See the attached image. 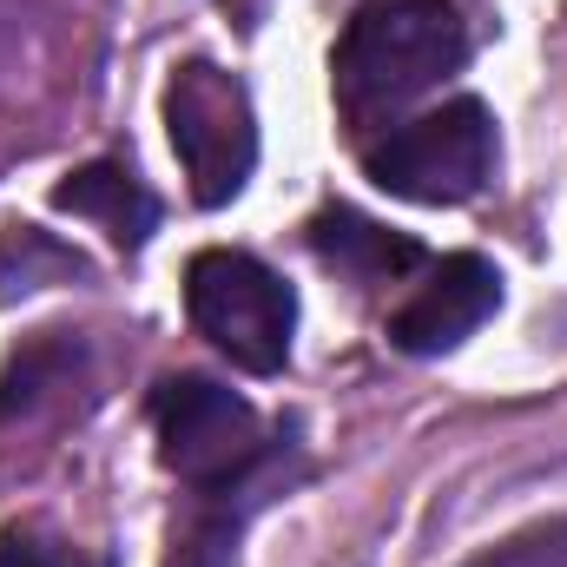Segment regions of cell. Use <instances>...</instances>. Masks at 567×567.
Here are the masks:
<instances>
[{
    "label": "cell",
    "mask_w": 567,
    "mask_h": 567,
    "mask_svg": "<svg viewBox=\"0 0 567 567\" xmlns=\"http://www.w3.org/2000/svg\"><path fill=\"white\" fill-rule=\"evenodd\" d=\"M152 435H158V462L185 488L231 482V475L258 468L265 449H271L265 416L238 390H225L212 377H192V370H178L152 390Z\"/></svg>",
    "instance_id": "obj_5"
},
{
    "label": "cell",
    "mask_w": 567,
    "mask_h": 567,
    "mask_svg": "<svg viewBox=\"0 0 567 567\" xmlns=\"http://www.w3.org/2000/svg\"><path fill=\"white\" fill-rule=\"evenodd\" d=\"M80 278H93V265L73 245H60L53 231H40V225H7L0 231V303H20L33 290L80 284Z\"/></svg>",
    "instance_id": "obj_12"
},
{
    "label": "cell",
    "mask_w": 567,
    "mask_h": 567,
    "mask_svg": "<svg viewBox=\"0 0 567 567\" xmlns=\"http://www.w3.org/2000/svg\"><path fill=\"white\" fill-rule=\"evenodd\" d=\"M297 475H303V449H297V435H278L258 468H245L231 482H212V488H192V515L178 522L165 567H238L245 528L278 502Z\"/></svg>",
    "instance_id": "obj_6"
},
{
    "label": "cell",
    "mask_w": 567,
    "mask_h": 567,
    "mask_svg": "<svg viewBox=\"0 0 567 567\" xmlns=\"http://www.w3.org/2000/svg\"><path fill=\"white\" fill-rule=\"evenodd\" d=\"M502 310V271L488 265V258H475V251H455V258H442L429 284L390 317V343L403 350V357H442V350H455L462 337H475L488 317Z\"/></svg>",
    "instance_id": "obj_7"
},
{
    "label": "cell",
    "mask_w": 567,
    "mask_h": 567,
    "mask_svg": "<svg viewBox=\"0 0 567 567\" xmlns=\"http://www.w3.org/2000/svg\"><path fill=\"white\" fill-rule=\"evenodd\" d=\"M80 363H86V350H80V337H66V330H47V337L20 343V350L7 357V370H0V423L33 416L53 390H66V383L80 377Z\"/></svg>",
    "instance_id": "obj_11"
},
{
    "label": "cell",
    "mask_w": 567,
    "mask_h": 567,
    "mask_svg": "<svg viewBox=\"0 0 567 567\" xmlns=\"http://www.w3.org/2000/svg\"><path fill=\"white\" fill-rule=\"evenodd\" d=\"M462 567H567V515H548V522L482 548L475 561H462Z\"/></svg>",
    "instance_id": "obj_13"
},
{
    "label": "cell",
    "mask_w": 567,
    "mask_h": 567,
    "mask_svg": "<svg viewBox=\"0 0 567 567\" xmlns=\"http://www.w3.org/2000/svg\"><path fill=\"white\" fill-rule=\"evenodd\" d=\"M60 27L40 0H0V113L33 106L53 86Z\"/></svg>",
    "instance_id": "obj_10"
},
{
    "label": "cell",
    "mask_w": 567,
    "mask_h": 567,
    "mask_svg": "<svg viewBox=\"0 0 567 567\" xmlns=\"http://www.w3.org/2000/svg\"><path fill=\"white\" fill-rule=\"evenodd\" d=\"M165 133L172 152L192 178L198 205H231L251 185L258 165V113L238 73H225L218 60H185L165 86Z\"/></svg>",
    "instance_id": "obj_3"
},
{
    "label": "cell",
    "mask_w": 567,
    "mask_h": 567,
    "mask_svg": "<svg viewBox=\"0 0 567 567\" xmlns=\"http://www.w3.org/2000/svg\"><path fill=\"white\" fill-rule=\"evenodd\" d=\"M363 172L403 205H468L495 172V113L482 100H449L423 120H403L363 152Z\"/></svg>",
    "instance_id": "obj_4"
},
{
    "label": "cell",
    "mask_w": 567,
    "mask_h": 567,
    "mask_svg": "<svg viewBox=\"0 0 567 567\" xmlns=\"http://www.w3.org/2000/svg\"><path fill=\"white\" fill-rule=\"evenodd\" d=\"M468 60V27L449 0H357L330 53V93L350 133L396 126L403 106L435 93Z\"/></svg>",
    "instance_id": "obj_1"
},
{
    "label": "cell",
    "mask_w": 567,
    "mask_h": 567,
    "mask_svg": "<svg viewBox=\"0 0 567 567\" xmlns=\"http://www.w3.org/2000/svg\"><path fill=\"white\" fill-rule=\"evenodd\" d=\"M53 205L86 218V225H100L120 251H140L145 238L158 231V198L140 185V172L120 165V158H93V165L66 172L53 185Z\"/></svg>",
    "instance_id": "obj_9"
},
{
    "label": "cell",
    "mask_w": 567,
    "mask_h": 567,
    "mask_svg": "<svg viewBox=\"0 0 567 567\" xmlns=\"http://www.w3.org/2000/svg\"><path fill=\"white\" fill-rule=\"evenodd\" d=\"M303 245L337 271V278L350 284H396L403 271H416L423 265V245L416 238H403V231H390V225H377V218H363V212H350V205H323L310 225H303Z\"/></svg>",
    "instance_id": "obj_8"
},
{
    "label": "cell",
    "mask_w": 567,
    "mask_h": 567,
    "mask_svg": "<svg viewBox=\"0 0 567 567\" xmlns=\"http://www.w3.org/2000/svg\"><path fill=\"white\" fill-rule=\"evenodd\" d=\"M0 567H60V561H53V555H47V548H40L33 535L7 528V535H0Z\"/></svg>",
    "instance_id": "obj_14"
},
{
    "label": "cell",
    "mask_w": 567,
    "mask_h": 567,
    "mask_svg": "<svg viewBox=\"0 0 567 567\" xmlns=\"http://www.w3.org/2000/svg\"><path fill=\"white\" fill-rule=\"evenodd\" d=\"M185 310L198 337L245 377H278L297 337V290L251 251H198L185 265Z\"/></svg>",
    "instance_id": "obj_2"
}]
</instances>
